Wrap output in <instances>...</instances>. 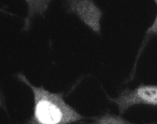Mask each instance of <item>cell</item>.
I'll list each match as a JSON object with an SVG mask.
<instances>
[{"label":"cell","instance_id":"cell-1","mask_svg":"<svg viewBox=\"0 0 157 124\" xmlns=\"http://www.w3.org/2000/svg\"><path fill=\"white\" fill-rule=\"evenodd\" d=\"M17 76L34 94L33 114L25 124H71L84 118L65 102L63 93L51 92L43 87L35 86L21 73Z\"/></svg>","mask_w":157,"mask_h":124},{"label":"cell","instance_id":"cell-4","mask_svg":"<svg viewBox=\"0 0 157 124\" xmlns=\"http://www.w3.org/2000/svg\"><path fill=\"white\" fill-rule=\"evenodd\" d=\"M88 124H137L131 122L119 115L106 113L96 118L92 122ZM144 124H157L155 123Z\"/></svg>","mask_w":157,"mask_h":124},{"label":"cell","instance_id":"cell-3","mask_svg":"<svg viewBox=\"0 0 157 124\" xmlns=\"http://www.w3.org/2000/svg\"><path fill=\"white\" fill-rule=\"evenodd\" d=\"M71 12L76 14L85 24L98 34L101 31V21L103 13L92 1H74L70 5Z\"/></svg>","mask_w":157,"mask_h":124},{"label":"cell","instance_id":"cell-2","mask_svg":"<svg viewBox=\"0 0 157 124\" xmlns=\"http://www.w3.org/2000/svg\"><path fill=\"white\" fill-rule=\"evenodd\" d=\"M108 99L117 105L120 114L139 104L157 107V85L141 84L134 89H125L117 98Z\"/></svg>","mask_w":157,"mask_h":124}]
</instances>
